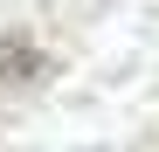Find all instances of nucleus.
I'll return each mask as SVG.
<instances>
[{"mask_svg":"<svg viewBox=\"0 0 159 152\" xmlns=\"http://www.w3.org/2000/svg\"><path fill=\"white\" fill-rule=\"evenodd\" d=\"M35 76H42V56L21 35H7V42H0V83H35Z\"/></svg>","mask_w":159,"mask_h":152,"instance_id":"f257e3e1","label":"nucleus"}]
</instances>
